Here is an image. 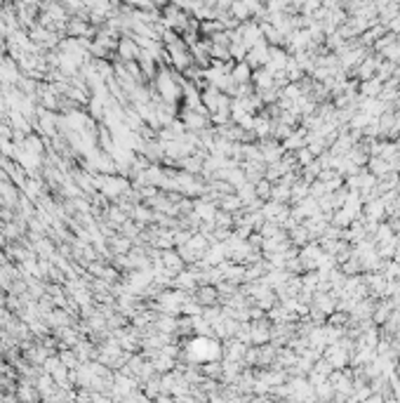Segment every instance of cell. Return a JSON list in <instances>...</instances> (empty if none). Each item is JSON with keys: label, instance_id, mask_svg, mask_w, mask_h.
<instances>
[{"label": "cell", "instance_id": "6da1fadb", "mask_svg": "<svg viewBox=\"0 0 400 403\" xmlns=\"http://www.w3.org/2000/svg\"><path fill=\"white\" fill-rule=\"evenodd\" d=\"M268 50H271V47H266L264 40L259 45H254V47H249L247 50V66L249 69H254V66H257V69H264L268 64Z\"/></svg>", "mask_w": 400, "mask_h": 403}, {"label": "cell", "instance_id": "7a4b0ae2", "mask_svg": "<svg viewBox=\"0 0 400 403\" xmlns=\"http://www.w3.org/2000/svg\"><path fill=\"white\" fill-rule=\"evenodd\" d=\"M382 90H384V83L377 76H374L372 81L360 83V95H363V99H379Z\"/></svg>", "mask_w": 400, "mask_h": 403}, {"label": "cell", "instance_id": "3957f363", "mask_svg": "<svg viewBox=\"0 0 400 403\" xmlns=\"http://www.w3.org/2000/svg\"><path fill=\"white\" fill-rule=\"evenodd\" d=\"M252 81H254L257 90H261V92L276 88V85H273V73H268L266 69H257V71H252Z\"/></svg>", "mask_w": 400, "mask_h": 403}, {"label": "cell", "instance_id": "277c9868", "mask_svg": "<svg viewBox=\"0 0 400 403\" xmlns=\"http://www.w3.org/2000/svg\"><path fill=\"white\" fill-rule=\"evenodd\" d=\"M158 88L160 92L165 95L167 99H174L179 95V88H177V83H174V78L169 76V73H160V78H158Z\"/></svg>", "mask_w": 400, "mask_h": 403}, {"label": "cell", "instance_id": "5b68a950", "mask_svg": "<svg viewBox=\"0 0 400 403\" xmlns=\"http://www.w3.org/2000/svg\"><path fill=\"white\" fill-rule=\"evenodd\" d=\"M249 76H252V69L247 66V62H240L238 66L231 71L233 83H238V85H245V83L249 81Z\"/></svg>", "mask_w": 400, "mask_h": 403}, {"label": "cell", "instance_id": "8992f818", "mask_svg": "<svg viewBox=\"0 0 400 403\" xmlns=\"http://www.w3.org/2000/svg\"><path fill=\"white\" fill-rule=\"evenodd\" d=\"M290 196H292V194H290V187H285V184H280V182H278V184H273L271 198H273L276 203H280V205H283L285 201H290Z\"/></svg>", "mask_w": 400, "mask_h": 403}, {"label": "cell", "instance_id": "52a82bcc", "mask_svg": "<svg viewBox=\"0 0 400 403\" xmlns=\"http://www.w3.org/2000/svg\"><path fill=\"white\" fill-rule=\"evenodd\" d=\"M271 191H273V184H271L268 179H261V182H257V184H254V194H257L259 201H266V198H271Z\"/></svg>", "mask_w": 400, "mask_h": 403}, {"label": "cell", "instance_id": "ba28073f", "mask_svg": "<svg viewBox=\"0 0 400 403\" xmlns=\"http://www.w3.org/2000/svg\"><path fill=\"white\" fill-rule=\"evenodd\" d=\"M184 120H186L188 127H203L205 125V118L196 116V111H184Z\"/></svg>", "mask_w": 400, "mask_h": 403}, {"label": "cell", "instance_id": "9c48e42d", "mask_svg": "<svg viewBox=\"0 0 400 403\" xmlns=\"http://www.w3.org/2000/svg\"><path fill=\"white\" fill-rule=\"evenodd\" d=\"M240 205H242V203H240L238 196H224L222 198V207H224V210H229V212H231V210H236V207H240Z\"/></svg>", "mask_w": 400, "mask_h": 403}, {"label": "cell", "instance_id": "30bf717a", "mask_svg": "<svg viewBox=\"0 0 400 403\" xmlns=\"http://www.w3.org/2000/svg\"><path fill=\"white\" fill-rule=\"evenodd\" d=\"M198 215L205 217V219H214V217H217V210H214L210 203H200V205H198Z\"/></svg>", "mask_w": 400, "mask_h": 403}, {"label": "cell", "instance_id": "8fae6325", "mask_svg": "<svg viewBox=\"0 0 400 403\" xmlns=\"http://www.w3.org/2000/svg\"><path fill=\"white\" fill-rule=\"evenodd\" d=\"M193 283H196V276H193V274H181V276L177 278L179 288H193Z\"/></svg>", "mask_w": 400, "mask_h": 403}, {"label": "cell", "instance_id": "7c38bea8", "mask_svg": "<svg viewBox=\"0 0 400 403\" xmlns=\"http://www.w3.org/2000/svg\"><path fill=\"white\" fill-rule=\"evenodd\" d=\"M198 297H200V300H205V302H214V297H217V293H214L212 288H203V290L198 293Z\"/></svg>", "mask_w": 400, "mask_h": 403}, {"label": "cell", "instance_id": "4fadbf2b", "mask_svg": "<svg viewBox=\"0 0 400 403\" xmlns=\"http://www.w3.org/2000/svg\"><path fill=\"white\" fill-rule=\"evenodd\" d=\"M344 321H346V313H334V316H329V323H334V325H341Z\"/></svg>", "mask_w": 400, "mask_h": 403}]
</instances>
